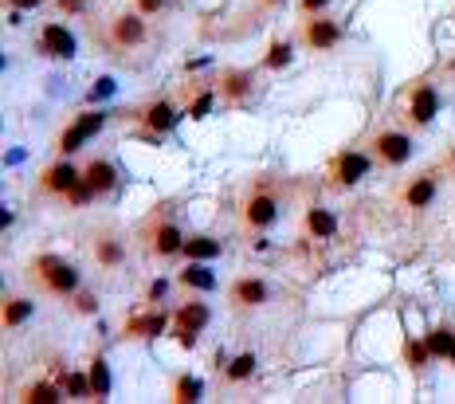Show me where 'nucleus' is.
I'll return each instance as SVG.
<instances>
[{
  "instance_id": "obj_1",
  "label": "nucleus",
  "mask_w": 455,
  "mask_h": 404,
  "mask_svg": "<svg viewBox=\"0 0 455 404\" xmlns=\"http://www.w3.org/2000/svg\"><path fill=\"white\" fill-rule=\"evenodd\" d=\"M31 279L48 291V295H55V298H71L75 291L83 286V279H79V267L75 263H67L63 256H55V251H48V256H36L31 259Z\"/></svg>"
},
{
  "instance_id": "obj_2",
  "label": "nucleus",
  "mask_w": 455,
  "mask_h": 404,
  "mask_svg": "<svg viewBox=\"0 0 455 404\" xmlns=\"http://www.w3.org/2000/svg\"><path fill=\"white\" fill-rule=\"evenodd\" d=\"M373 153H365V149H337L334 158H330L326 165V185L330 188H354L361 185V181L373 173Z\"/></svg>"
},
{
  "instance_id": "obj_3",
  "label": "nucleus",
  "mask_w": 455,
  "mask_h": 404,
  "mask_svg": "<svg viewBox=\"0 0 455 404\" xmlns=\"http://www.w3.org/2000/svg\"><path fill=\"white\" fill-rule=\"evenodd\" d=\"M106 126V110H83L79 118H71L67 130L59 134V141H55V153L59 158H71V153H79L83 146H87L99 130Z\"/></svg>"
},
{
  "instance_id": "obj_4",
  "label": "nucleus",
  "mask_w": 455,
  "mask_h": 404,
  "mask_svg": "<svg viewBox=\"0 0 455 404\" xmlns=\"http://www.w3.org/2000/svg\"><path fill=\"white\" fill-rule=\"evenodd\" d=\"M212 322V310L208 302L192 298V302H181L173 310V337H177L185 349H197V334H204V326Z\"/></svg>"
},
{
  "instance_id": "obj_5",
  "label": "nucleus",
  "mask_w": 455,
  "mask_h": 404,
  "mask_svg": "<svg viewBox=\"0 0 455 404\" xmlns=\"http://www.w3.org/2000/svg\"><path fill=\"white\" fill-rule=\"evenodd\" d=\"M369 153H373L381 165H388V169H400V165H408L412 161V138H408L405 130H377L373 134V141H369Z\"/></svg>"
},
{
  "instance_id": "obj_6",
  "label": "nucleus",
  "mask_w": 455,
  "mask_h": 404,
  "mask_svg": "<svg viewBox=\"0 0 455 404\" xmlns=\"http://www.w3.org/2000/svg\"><path fill=\"white\" fill-rule=\"evenodd\" d=\"M298 40L307 51H334L342 43V24L330 16V12H318V16H302V32Z\"/></svg>"
},
{
  "instance_id": "obj_7",
  "label": "nucleus",
  "mask_w": 455,
  "mask_h": 404,
  "mask_svg": "<svg viewBox=\"0 0 455 404\" xmlns=\"http://www.w3.org/2000/svg\"><path fill=\"white\" fill-rule=\"evenodd\" d=\"M146 40H149V24L138 8L110 16V43L118 51H138V48H146Z\"/></svg>"
},
{
  "instance_id": "obj_8",
  "label": "nucleus",
  "mask_w": 455,
  "mask_h": 404,
  "mask_svg": "<svg viewBox=\"0 0 455 404\" xmlns=\"http://www.w3.org/2000/svg\"><path fill=\"white\" fill-rule=\"evenodd\" d=\"M239 220H244V228H251V232H267V228H275V220H279L275 193H251V197L244 200V208H239Z\"/></svg>"
},
{
  "instance_id": "obj_9",
  "label": "nucleus",
  "mask_w": 455,
  "mask_h": 404,
  "mask_svg": "<svg viewBox=\"0 0 455 404\" xmlns=\"http://www.w3.org/2000/svg\"><path fill=\"white\" fill-rule=\"evenodd\" d=\"M408 122L412 126H432L435 114H440V90L432 87L428 79H420L412 90H408Z\"/></svg>"
},
{
  "instance_id": "obj_10",
  "label": "nucleus",
  "mask_w": 455,
  "mask_h": 404,
  "mask_svg": "<svg viewBox=\"0 0 455 404\" xmlns=\"http://www.w3.org/2000/svg\"><path fill=\"white\" fill-rule=\"evenodd\" d=\"M227 302H232V310H259V306L271 302V286L263 283L259 275H244V279H236V283H232Z\"/></svg>"
},
{
  "instance_id": "obj_11",
  "label": "nucleus",
  "mask_w": 455,
  "mask_h": 404,
  "mask_svg": "<svg viewBox=\"0 0 455 404\" xmlns=\"http://www.w3.org/2000/svg\"><path fill=\"white\" fill-rule=\"evenodd\" d=\"M79 177H83V169L71 165V158H59L40 173V193H48V197H67L71 185H75Z\"/></svg>"
},
{
  "instance_id": "obj_12",
  "label": "nucleus",
  "mask_w": 455,
  "mask_h": 404,
  "mask_svg": "<svg viewBox=\"0 0 455 404\" xmlns=\"http://www.w3.org/2000/svg\"><path fill=\"white\" fill-rule=\"evenodd\" d=\"M177 114L181 110L173 106V102H165V99H158V102H149V106H141L134 118L141 122V130H146L149 138H165L169 130L177 126Z\"/></svg>"
},
{
  "instance_id": "obj_13",
  "label": "nucleus",
  "mask_w": 455,
  "mask_h": 404,
  "mask_svg": "<svg viewBox=\"0 0 455 404\" xmlns=\"http://www.w3.org/2000/svg\"><path fill=\"white\" fill-rule=\"evenodd\" d=\"M435 193H440V173H420V177H412L405 188H400V204L412 208V212H420V208H432Z\"/></svg>"
},
{
  "instance_id": "obj_14",
  "label": "nucleus",
  "mask_w": 455,
  "mask_h": 404,
  "mask_svg": "<svg viewBox=\"0 0 455 404\" xmlns=\"http://www.w3.org/2000/svg\"><path fill=\"white\" fill-rule=\"evenodd\" d=\"M181 247H185V232H181L173 220H158V224L149 228V251H153L158 259L181 256Z\"/></svg>"
},
{
  "instance_id": "obj_15",
  "label": "nucleus",
  "mask_w": 455,
  "mask_h": 404,
  "mask_svg": "<svg viewBox=\"0 0 455 404\" xmlns=\"http://www.w3.org/2000/svg\"><path fill=\"white\" fill-rule=\"evenodd\" d=\"M40 55L67 63L71 55H75V36H71L63 24H43L40 28Z\"/></svg>"
},
{
  "instance_id": "obj_16",
  "label": "nucleus",
  "mask_w": 455,
  "mask_h": 404,
  "mask_svg": "<svg viewBox=\"0 0 455 404\" xmlns=\"http://www.w3.org/2000/svg\"><path fill=\"white\" fill-rule=\"evenodd\" d=\"M90 251H94V263L106 267V271H118V267L126 263V244H122L118 236H110V232L90 239Z\"/></svg>"
},
{
  "instance_id": "obj_17",
  "label": "nucleus",
  "mask_w": 455,
  "mask_h": 404,
  "mask_svg": "<svg viewBox=\"0 0 455 404\" xmlns=\"http://www.w3.org/2000/svg\"><path fill=\"white\" fill-rule=\"evenodd\" d=\"M251 90H255V75H251V71H224V75H220V95H224V102H232V106L248 102Z\"/></svg>"
},
{
  "instance_id": "obj_18",
  "label": "nucleus",
  "mask_w": 455,
  "mask_h": 404,
  "mask_svg": "<svg viewBox=\"0 0 455 404\" xmlns=\"http://www.w3.org/2000/svg\"><path fill=\"white\" fill-rule=\"evenodd\" d=\"M83 177L90 181V188H94L99 197H106V193L118 188V169H114V161H106V158H90L87 165H83Z\"/></svg>"
},
{
  "instance_id": "obj_19",
  "label": "nucleus",
  "mask_w": 455,
  "mask_h": 404,
  "mask_svg": "<svg viewBox=\"0 0 455 404\" xmlns=\"http://www.w3.org/2000/svg\"><path fill=\"white\" fill-rule=\"evenodd\" d=\"M302 220H307V236H310V239H334V236H337V216L330 212V208L310 204Z\"/></svg>"
},
{
  "instance_id": "obj_20",
  "label": "nucleus",
  "mask_w": 455,
  "mask_h": 404,
  "mask_svg": "<svg viewBox=\"0 0 455 404\" xmlns=\"http://www.w3.org/2000/svg\"><path fill=\"white\" fill-rule=\"evenodd\" d=\"M169 318L161 314V310H153V314H134L126 326H122V337H158L165 334Z\"/></svg>"
},
{
  "instance_id": "obj_21",
  "label": "nucleus",
  "mask_w": 455,
  "mask_h": 404,
  "mask_svg": "<svg viewBox=\"0 0 455 404\" xmlns=\"http://www.w3.org/2000/svg\"><path fill=\"white\" fill-rule=\"evenodd\" d=\"M177 283L181 286H188V291H216V275H212V271H208L204 263H200V259H188L185 267H181L177 271Z\"/></svg>"
},
{
  "instance_id": "obj_22",
  "label": "nucleus",
  "mask_w": 455,
  "mask_h": 404,
  "mask_svg": "<svg viewBox=\"0 0 455 404\" xmlns=\"http://www.w3.org/2000/svg\"><path fill=\"white\" fill-rule=\"evenodd\" d=\"M220 251H224V247H220V239L204 236V232H192V236H185V247H181V256H185V259H200V263H212Z\"/></svg>"
},
{
  "instance_id": "obj_23",
  "label": "nucleus",
  "mask_w": 455,
  "mask_h": 404,
  "mask_svg": "<svg viewBox=\"0 0 455 404\" xmlns=\"http://www.w3.org/2000/svg\"><path fill=\"white\" fill-rule=\"evenodd\" d=\"M31 298H24V295H8L4 298V310H0V326L4 330H16V326H24L31 318Z\"/></svg>"
},
{
  "instance_id": "obj_24",
  "label": "nucleus",
  "mask_w": 455,
  "mask_h": 404,
  "mask_svg": "<svg viewBox=\"0 0 455 404\" xmlns=\"http://www.w3.org/2000/svg\"><path fill=\"white\" fill-rule=\"evenodd\" d=\"M63 396V384H55V381H31V384H24L20 389V396L16 400H24V404H55Z\"/></svg>"
},
{
  "instance_id": "obj_25",
  "label": "nucleus",
  "mask_w": 455,
  "mask_h": 404,
  "mask_svg": "<svg viewBox=\"0 0 455 404\" xmlns=\"http://www.w3.org/2000/svg\"><path fill=\"white\" fill-rule=\"evenodd\" d=\"M200 396H204V384H200L192 373L173 377V384H169V400L173 404H192V400H200Z\"/></svg>"
},
{
  "instance_id": "obj_26",
  "label": "nucleus",
  "mask_w": 455,
  "mask_h": 404,
  "mask_svg": "<svg viewBox=\"0 0 455 404\" xmlns=\"http://www.w3.org/2000/svg\"><path fill=\"white\" fill-rule=\"evenodd\" d=\"M295 60V43L290 40H271L267 55H263V71H287Z\"/></svg>"
},
{
  "instance_id": "obj_27",
  "label": "nucleus",
  "mask_w": 455,
  "mask_h": 404,
  "mask_svg": "<svg viewBox=\"0 0 455 404\" xmlns=\"http://www.w3.org/2000/svg\"><path fill=\"white\" fill-rule=\"evenodd\" d=\"M255 365H259L255 354H236L232 361L224 365V381H227V384H244L251 373H255Z\"/></svg>"
},
{
  "instance_id": "obj_28",
  "label": "nucleus",
  "mask_w": 455,
  "mask_h": 404,
  "mask_svg": "<svg viewBox=\"0 0 455 404\" xmlns=\"http://www.w3.org/2000/svg\"><path fill=\"white\" fill-rule=\"evenodd\" d=\"M90 389H94V400H102V396L110 393V365H106V357L102 354H94L90 357Z\"/></svg>"
},
{
  "instance_id": "obj_29",
  "label": "nucleus",
  "mask_w": 455,
  "mask_h": 404,
  "mask_svg": "<svg viewBox=\"0 0 455 404\" xmlns=\"http://www.w3.org/2000/svg\"><path fill=\"white\" fill-rule=\"evenodd\" d=\"M428 357H432V349H428V337H408V345H405V365L412 369V373H420V369H424Z\"/></svg>"
},
{
  "instance_id": "obj_30",
  "label": "nucleus",
  "mask_w": 455,
  "mask_h": 404,
  "mask_svg": "<svg viewBox=\"0 0 455 404\" xmlns=\"http://www.w3.org/2000/svg\"><path fill=\"white\" fill-rule=\"evenodd\" d=\"M63 393L79 396V400H94V389H90V373H63Z\"/></svg>"
},
{
  "instance_id": "obj_31",
  "label": "nucleus",
  "mask_w": 455,
  "mask_h": 404,
  "mask_svg": "<svg viewBox=\"0 0 455 404\" xmlns=\"http://www.w3.org/2000/svg\"><path fill=\"white\" fill-rule=\"evenodd\" d=\"M451 342H455L451 326H440V330L428 334V349H432V357H447V354H451Z\"/></svg>"
},
{
  "instance_id": "obj_32",
  "label": "nucleus",
  "mask_w": 455,
  "mask_h": 404,
  "mask_svg": "<svg viewBox=\"0 0 455 404\" xmlns=\"http://www.w3.org/2000/svg\"><path fill=\"white\" fill-rule=\"evenodd\" d=\"M94 197H99V193L90 188V181H87V177H79V181H75V185H71V193H67V197H63V200H67L71 208H87Z\"/></svg>"
},
{
  "instance_id": "obj_33",
  "label": "nucleus",
  "mask_w": 455,
  "mask_h": 404,
  "mask_svg": "<svg viewBox=\"0 0 455 404\" xmlns=\"http://www.w3.org/2000/svg\"><path fill=\"white\" fill-rule=\"evenodd\" d=\"M212 99H216L212 90H200L197 99L188 102V110H185V114H188V118H192V122H204L208 114H212Z\"/></svg>"
},
{
  "instance_id": "obj_34",
  "label": "nucleus",
  "mask_w": 455,
  "mask_h": 404,
  "mask_svg": "<svg viewBox=\"0 0 455 404\" xmlns=\"http://www.w3.org/2000/svg\"><path fill=\"white\" fill-rule=\"evenodd\" d=\"M71 310H75V314H94V310H99V298L79 286V291L71 295Z\"/></svg>"
},
{
  "instance_id": "obj_35",
  "label": "nucleus",
  "mask_w": 455,
  "mask_h": 404,
  "mask_svg": "<svg viewBox=\"0 0 455 404\" xmlns=\"http://www.w3.org/2000/svg\"><path fill=\"white\" fill-rule=\"evenodd\" d=\"M330 4L334 0H298V12L302 16H318V12H330Z\"/></svg>"
},
{
  "instance_id": "obj_36",
  "label": "nucleus",
  "mask_w": 455,
  "mask_h": 404,
  "mask_svg": "<svg viewBox=\"0 0 455 404\" xmlns=\"http://www.w3.org/2000/svg\"><path fill=\"white\" fill-rule=\"evenodd\" d=\"M134 8L149 20V16H161V12H165V0H134Z\"/></svg>"
},
{
  "instance_id": "obj_37",
  "label": "nucleus",
  "mask_w": 455,
  "mask_h": 404,
  "mask_svg": "<svg viewBox=\"0 0 455 404\" xmlns=\"http://www.w3.org/2000/svg\"><path fill=\"white\" fill-rule=\"evenodd\" d=\"M55 8H59L63 16H79V12L87 8V0H55Z\"/></svg>"
},
{
  "instance_id": "obj_38",
  "label": "nucleus",
  "mask_w": 455,
  "mask_h": 404,
  "mask_svg": "<svg viewBox=\"0 0 455 404\" xmlns=\"http://www.w3.org/2000/svg\"><path fill=\"white\" fill-rule=\"evenodd\" d=\"M165 291H169V283H165V279H158V283L149 286V302H158V298H165Z\"/></svg>"
},
{
  "instance_id": "obj_39",
  "label": "nucleus",
  "mask_w": 455,
  "mask_h": 404,
  "mask_svg": "<svg viewBox=\"0 0 455 404\" xmlns=\"http://www.w3.org/2000/svg\"><path fill=\"white\" fill-rule=\"evenodd\" d=\"M106 90H114V79H106V75H102V79H99V87L90 90V99H102Z\"/></svg>"
},
{
  "instance_id": "obj_40",
  "label": "nucleus",
  "mask_w": 455,
  "mask_h": 404,
  "mask_svg": "<svg viewBox=\"0 0 455 404\" xmlns=\"http://www.w3.org/2000/svg\"><path fill=\"white\" fill-rule=\"evenodd\" d=\"M43 0H8V8H20V12H28V8H40Z\"/></svg>"
},
{
  "instance_id": "obj_41",
  "label": "nucleus",
  "mask_w": 455,
  "mask_h": 404,
  "mask_svg": "<svg viewBox=\"0 0 455 404\" xmlns=\"http://www.w3.org/2000/svg\"><path fill=\"white\" fill-rule=\"evenodd\" d=\"M447 165L455 169V141H451V146H447Z\"/></svg>"
},
{
  "instance_id": "obj_42",
  "label": "nucleus",
  "mask_w": 455,
  "mask_h": 404,
  "mask_svg": "<svg viewBox=\"0 0 455 404\" xmlns=\"http://www.w3.org/2000/svg\"><path fill=\"white\" fill-rule=\"evenodd\" d=\"M259 4H263V8H275V4H283V0H259Z\"/></svg>"
},
{
  "instance_id": "obj_43",
  "label": "nucleus",
  "mask_w": 455,
  "mask_h": 404,
  "mask_svg": "<svg viewBox=\"0 0 455 404\" xmlns=\"http://www.w3.org/2000/svg\"><path fill=\"white\" fill-rule=\"evenodd\" d=\"M447 361H451V365H455V342H451V354H447Z\"/></svg>"
}]
</instances>
